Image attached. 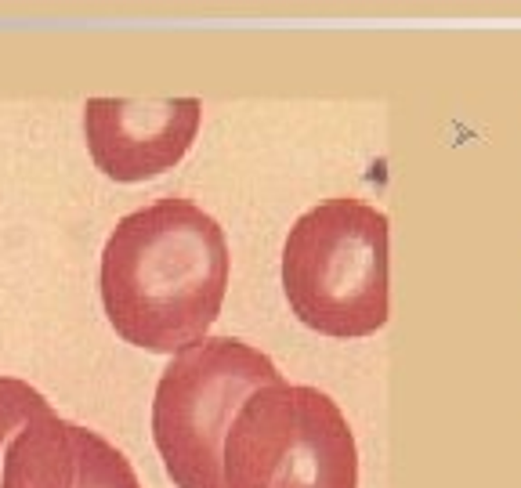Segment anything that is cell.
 <instances>
[{"label": "cell", "mask_w": 521, "mask_h": 488, "mask_svg": "<svg viewBox=\"0 0 521 488\" xmlns=\"http://www.w3.org/2000/svg\"><path fill=\"white\" fill-rule=\"evenodd\" d=\"M221 224L188 199L167 195L116 221L102 250V308L134 348L178 355L203 340L228 294Z\"/></svg>", "instance_id": "obj_1"}, {"label": "cell", "mask_w": 521, "mask_h": 488, "mask_svg": "<svg viewBox=\"0 0 521 488\" xmlns=\"http://www.w3.org/2000/svg\"><path fill=\"white\" fill-rule=\"evenodd\" d=\"M283 294L315 333L373 337L391 315L388 213L337 195L301 213L283 242Z\"/></svg>", "instance_id": "obj_2"}, {"label": "cell", "mask_w": 521, "mask_h": 488, "mask_svg": "<svg viewBox=\"0 0 521 488\" xmlns=\"http://www.w3.org/2000/svg\"><path fill=\"white\" fill-rule=\"evenodd\" d=\"M279 380L265 351L235 337H203L170 358L152 398V441L174 488H224V438L235 412Z\"/></svg>", "instance_id": "obj_3"}, {"label": "cell", "mask_w": 521, "mask_h": 488, "mask_svg": "<svg viewBox=\"0 0 521 488\" xmlns=\"http://www.w3.org/2000/svg\"><path fill=\"white\" fill-rule=\"evenodd\" d=\"M224 488H359L348 416L308 384L260 387L224 438Z\"/></svg>", "instance_id": "obj_4"}, {"label": "cell", "mask_w": 521, "mask_h": 488, "mask_svg": "<svg viewBox=\"0 0 521 488\" xmlns=\"http://www.w3.org/2000/svg\"><path fill=\"white\" fill-rule=\"evenodd\" d=\"M0 488H142L98 430L62 420L26 380L0 376Z\"/></svg>", "instance_id": "obj_5"}, {"label": "cell", "mask_w": 521, "mask_h": 488, "mask_svg": "<svg viewBox=\"0 0 521 488\" xmlns=\"http://www.w3.org/2000/svg\"><path fill=\"white\" fill-rule=\"evenodd\" d=\"M203 123L199 98H91L84 138L95 167L123 185L174 170Z\"/></svg>", "instance_id": "obj_6"}]
</instances>
